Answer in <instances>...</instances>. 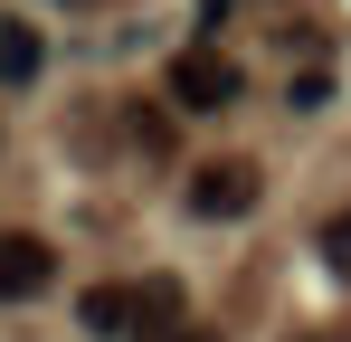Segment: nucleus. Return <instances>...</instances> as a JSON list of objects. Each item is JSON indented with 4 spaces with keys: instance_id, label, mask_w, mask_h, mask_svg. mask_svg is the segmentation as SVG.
I'll use <instances>...</instances> for the list:
<instances>
[{
    "instance_id": "obj_1",
    "label": "nucleus",
    "mask_w": 351,
    "mask_h": 342,
    "mask_svg": "<svg viewBox=\"0 0 351 342\" xmlns=\"http://www.w3.org/2000/svg\"><path fill=\"white\" fill-rule=\"evenodd\" d=\"M237 95H247V67L228 48H180L171 57V105L180 114H228Z\"/></svg>"
},
{
    "instance_id": "obj_2",
    "label": "nucleus",
    "mask_w": 351,
    "mask_h": 342,
    "mask_svg": "<svg viewBox=\"0 0 351 342\" xmlns=\"http://www.w3.org/2000/svg\"><path fill=\"white\" fill-rule=\"evenodd\" d=\"M58 285V247L29 238V228H0V304H29Z\"/></svg>"
},
{
    "instance_id": "obj_3",
    "label": "nucleus",
    "mask_w": 351,
    "mask_h": 342,
    "mask_svg": "<svg viewBox=\"0 0 351 342\" xmlns=\"http://www.w3.org/2000/svg\"><path fill=\"white\" fill-rule=\"evenodd\" d=\"M256 190H266L256 162H199V171H190V209H199V219H247Z\"/></svg>"
},
{
    "instance_id": "obj_4",
    "label": "nucleus",
    "mask_w": 351,
    "mask_h": 342,
    "mask_svg": "<svg viewBox=\"0 0 351 342\" xmlns=\"http://www.w3.org/2000/svg\"><path fill=\"white\" fill-rule=\"evenodd\" d=\"M76 323H86L95 342L143 333V314H133V285H86V295H76Z\"/></svg>"
},
{
    "instance_id": "obj_7",
    "label": "nucleus",
    "mask_w": 351,
    "mask_h": 342,
    "mask_svg": "<svg viewBox=\"0 0 351 342\" xmlns=\"http://www.w3.org/2000/svg\"><path fill=\"white\" fill-rule=\"evenodd\" d=\"M313 105H332V76H323V67H304V76H294V114H313Z\"/></svg>"
},
{
    "instance_id": "obj_5",
    "label": "nucleus",
    "mask_w": 351,
    "mask_h": 342,
    "mask_svg": "<svg viewBox=\"0 0 351 342\" xmlns=\"http://www.w3.org/2000/svg\"><path fill=\"white\" fill-rule=\"evenodd\" d=\"M38 67H48V38L19 29V19H0V86H29Z\"/></svg>"
},
{
    "instance_id": "obj_6",
    "label": "nucleus",
    "mask_w": 351,
    "mask_h": 342,
    "mask_svg": "<svg viewBox=\"0 0 351 342\" xmlns=\"http://www.w3.org/2000/svg\"><path fill=\"white\" fill-rule=\"evenodd\" d=\"M133 314H143V333H171V323H180V285H171V276L133 285Z\"/></svg>"
},
{
    "instance_id": "obj_8",
    "label": "nucleus",
    "mask_w": 351,
    "mask_h": 342,
    "mask_svg": "<svg viewBox=\"0 0 351 342\" xmlns=\"http://www.w3.org/2000/svg\"><path fill=\"white\" fill-rule=\"evenodd\" d=\"M323 257H332V266H351V209H332V219H323Z\"/></svg>"
}]
</instances>
